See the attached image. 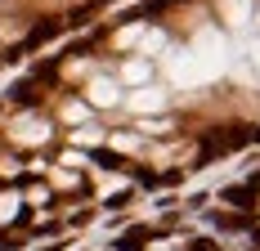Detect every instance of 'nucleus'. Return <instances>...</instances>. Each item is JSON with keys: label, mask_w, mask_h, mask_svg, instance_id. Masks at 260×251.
<instances>
[{"label": "nucleus", "mask_w": 260, "mask_h": 251, "mask_svg": "<svg viewBox=\"0 0 260 251\" xmlns=\"http://www.w3.org/2000/svg\"><path fill=\"white\" fill-rule=\"evenodd\" d=\"M256 58H260V50H256Z\"/></svg>", "instance_id": "7ed1b4c3"}, {"label": "nucleus", "mask_w": 260, "mask_h": 251, "mask_svg": "<svg viewBox=\"0 0 260 251\" xmlns=\"http://www.w3.org/2000/svg\"><path fill=\"white\" fill-rule=\"evenodd\" d=\"M18 139H45V125L41 121H23L18 125Z\"/></svg>", "instance_id": "f257e3e1"}, {"label": "nucleus", "mask_w": 260, "mask_h": 251, "mask_svg": "<svg viewBox=\"0 0 260 251\" xmlns=\"http://www.w3.org/2000/svg\"><path fill=\"white\" fill-rule=\"evenodd\" d=\"M94 103H112V85H94Z\"/></svg>", "instance_id": "f03ea898"}]
</instances>
